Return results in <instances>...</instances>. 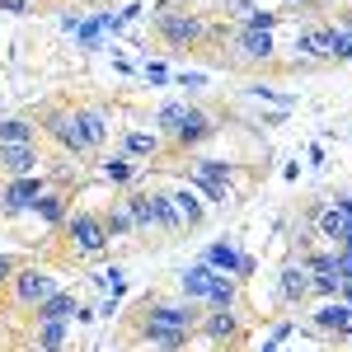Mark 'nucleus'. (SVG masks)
<instances>
[{
  "label": "nucleus",
  "mask_w": 352,
  "mask_h": 352,
  "mask_svg": "<svg viewBox=\"0 0 352 352\" xmlns=\"http://www.w3.org/2000/svg\"><path fill=\"white\" fill-rule=\"evenodd\" d=\"M151 33H155V43L169 47V52H202L207 47V33H212V19L197 14L188 0H160L151 10Z\"/></svg>",
  "instance_id": "f257e3e1"
},
{
  "label": "nucleus",
  "mask_w": 352,
  "mask_h": 352,
  "mask_svg": "<svg viewBox=\"0 0 352 352\" xmlns=\"http://www.w3.org/2000/svg\"><path fill=\"white\" fill-rule=\"evenodd\" d=\"M212 61L235 66V71H277V38H272V33H258V28L230 24L221 33Z\"/></svg>",
  "instance_id": "f03ea898"
},
{
  "label": "nucleus",
  "mask_w": 352,
  "mask_h": 352,
  "mask_svg": "<svg viewBox=\"0 0 352 352\" xmlns=\"http://www.w3.org/2000/svg\"><path fill=\"white\" fill-rule=\"evenodd\" d=\"M136 338L141 343H160L164 333H197V320H202V305H188V300H164V296H151L141 310H136Z\"/></svg>",
  "instance_id": "7ed1b4c3"
},
{
  "label": "nucleus",
  "mask_w": 352,
  "mask_h": 352,
  "mask_svg": "<svg viewBox=\"0 0 352 352\" xmlns=\"http://www.w3.org/2000/svg\"><path fill=\"white\" fill-rule=\"evenodd\" d=\"M122 197L132 207V221H136L141 240H155V244L179 240V221H174V207H169V192L164 188H132V192H122Z\"/></svg>",
  "instance_id": "20e7f679"
},
{
  "label": "nucleus",
  "mask_w": 352,
  "mask_h": 352,
  "mask_svg": "<svg viewBox=\"0 0 352 352\" xmlns=\"http://www.w3.org/2000/svg\"><path fill=\"white\" fill-rule=\"evenodd\" d=\"M61 235H66V249H71L76 263H94V258H104V254L113 249L109 230H104V217H99L94 207H71Z\"/></svg>",
  "instance_id": "39448f33"
},
{
  "label": "nucleus",
  "mask_w": 352,
  "mask_h": 352,
  "mask_svg": "<svg viewBox=\"0 0 352 352\" xmlns=\"http://www.w3.org/2000/svg\"><path fill=\"white\" fill-rule=\"evenodd\" d=\"M38 132L52 141L61 155H89L80 141V122H76V109L71 104H43L38 109Z\"/></svg>",
  "instance_id": "423d86ee"
},
{
  "label": "nucleus",
  "mask_w": 352,
  "mask_h": 352,
  "mask_svg": "<svg viewBox=\"0 0 352 352\" xmlns=\"http://www.w3.org/2000/svg\"><path fill=\"white\" fill-rule=\"evenodd\" d=\"M61 292V282H56L47 268H33V263H19L14 268V277H10V287H5V296L14 300L19 310H38L47 296H56Z\"/></svg>",
  "instance_id": "0eeeda50"
},
{
  "label": "nucleus",
  "mask_w": 352,
  "mask_h": 352,
  "mask_svg": "<svg viewBox=\"0 0 352 352\" xmlns=\"http://www.w3.org/2000/svg\"><path fill=\"white\" fill-rule=\"evenodd\" d=\"M188 184L202 192L212 207H226V202H235V169H230L226 160H207V155H202V160H192Z\"/></svg>",
  "instance_id": "6e6552de"
},
{
  "label": "nucleus",
  "mask_w": 352,
  "mask_h": 352,
  "mask_svg": "<svg viewBox=\"0 0 352 352\" xmlns=\"http://www.w3.org/2000/svg\"><path fill=\"white\" fill-rule=\"evenodd\" d=\"M333 52V19H310L296 28V61L292 71H310V66H329Z\"/></svg>",
  "instance_id": "1a4fd4ad"
},
{
  "label": "nucleus",
  "mask_w": 352,
  "mask_h": 352,
  "mask_svg": "<svg viewBox=\"0 0 352 352\" xmlns=\"http://www.w3.org/2000/svg\"><path fill=\"white\" fill-rule=\"evenodd\" d=\"M197 333L207 338V343H217V348H230L240 352L244 338H249V329L240 324V315L235 310H202V320H197Z\"/></svg>",
  "instance_id": "9d476101"
},
{
  "label": "nucleus",
  "mask_w": 352,
  "mask_h": 352,
  "mask_svg": "<svg viewBox=\"0 0 352 352\" xmlns=\"http://www.w3.org/2000/svg\"><path fill=\"white\" fill-rule=\"evenodd\" d=\"M221 132V122H217V113H207L202 104H188V113H184V127L174 132V141H169V155H179V151H197L202 141H212V136Z\"/></svg>",
  "instance_id": "9b49d317"
},
{
  "label": "nucleus",
  "mask_w": 352,
  "mask_h": 352,
  "mask_svg": "<svg viewBox=\"0 0 352 352\" xmlns=\"http://www.w3.org/2000/svg\"><path fill=\"white\" fill-rule=\"evenodd\" d=\"M169 207H174V221H179V235H197L207 226V202L192 184H179L169 188Z\"/></svg>",
  "instance_id": "f8f14e48"
},
{
  "label": "nucleus",
  "mask_w": 352,
  "mask_h": 352,
  "mask_svg": "<svg viewBox=\"0 0 352 352\" xmlns=\"http://www.w3.org/2000/svg\"><path fill=\"white\" fill-rule=\"evenodd\" d=\"M47 192V179L43 174H28V179H5L0 184V212L5 217H19V212H33V202Z\"/></svg>",
  "instance_id": "ddd939ff"
},
{
  "label": "nucleus",
  "mask_w": 352,
  "mask_h": 352,
  "mask_svg": "<svg viewBox=\"0 0 352 352\" xmlns=\"http://www.w3.org/2000/svg\"><path fill=\"white\" fill-rule=\"evenodd\" d=\"M277 300H282L287 310H300V305L310 300V272H305L300 258L282 263V272H277Z\"/></svg>",
  "instance_id": "4468645a"
},
{
  "label": "nucleus",
  "mask_w": 352,
  "mask_h": 352,
  "mask_svg": "<svg viewBox=\"0 0 352 352\" xmlns=\"http://www.w3.org/2000/svg\"><path fill=\"white\" fill-rule=\"evenodd\" d=\"M310 329L324 333V338H352V305L348 300H324L315 315H310Z\"/></svg>",
  "instance_id": "2eb2a0df"
},
{
  "label": "nucleus",
  "mask_w": 352,
  "mask_h": 352,
  "mask_svg": "<svg viewBox=\"0 0 352 352\" xmlns=\"http://www.w3.org/2000/svg\"><path fill=\"white\" fill-rule=\"evenodd\" d=\"M122 155L141 164V160L169 155V146H164V136L155 132V127H122Z\"/></svg>",
  "instance_id": "dca6fc26"
},
{
  "label": "nucleus",
  "mask_w": 352,
  "mask_h": 352,
  "mask_svg": "<svg viewBox=\"0 0 352 352\" xmlns=\"http://www.w3.org/2000/svg\"><path fill=\"white\" fill-rule=\"evenodd\" d=\"M76 122H80V141H85V151H89V155H99V151L109 146V136H113L109 113H104V109H89V104H80V109H76Z\"/></svg>",
  "instance_id": "f3484780"
},
{
  "label": "nucleus",
  "mask_w": 352,
  "mask_h": 352,
  "mask_svg": "<svg viewBox=\"0 0 352 352\" xmlns=\"http://www.w3.org/2000/svg\"><path fill=\"white\" fill-rule=\"evenodd\" d=\"M0 174H5V179L43 174V151H38V146H0Z\"/></svg>",
  "instance_id": "a211bd4d"
},
{
  "label": "nucleus",
  "mask_w": 352,
  "mask_h": 352,
  "mask_svg": "<svg viewBox=\"0 0 352 352\" xmlns=\"http://www.w3.org/2000/svg\"><path fill=\"white\" fill-rule=\"evenodd\" d=\"M202 263H207L212 272L240 277V268H244V249H240V240H212L207 249H202Z\"/></svg>",
  "instance_id": "6ab92c4d"
},
{
  "label": "nucleus",
  "mask_w": 352,
  "mask_h": 352,
  "mask_svg": "<svg viewBox=\"0 0 352 352\" xmlns=\"http://www.w3.org/2000/svg\"><path fill=\"white\" fill-rule=\"evenodd\" d=\"M212 277H217V272L207 268L202 258L188 263V268L179 272V300H188V305H207V287H212Z\"/></svg>",
  "instance_id": "aec40b11"
},
{
  "label": "nucleus",
  "mask_w": 352,
  "mask_h": 352,
  "mask_svg": "<svg viewBox=\"0 0 352 352\" xmlns=\"http://www.w3.org/2000/svg\"><path fill=\"white\" fill-rule=\"evenodd\" d=\"M43 132H38V118H28V113H10V118H0V146H38Z\"/></svg>",
  "instance_id": "412c9836"
},
{
  "label": "nucleus",
  "mask_w": 352,
  "mask_h": 352,
  "mask_svg": "<svg viewBox=\"0 0 352 352\" xmlns=\"http://www.w3.org/2000/svg\"><path fill=\"white\" fill-rule=\"evenodd\" d=\"M33 217L43 221V226H56V230H61L66 217H71V192L66 188H47L38 202H33Z\"/></svg>",
  "instance_id": "4be33fe9"
},
{
  "label": "nucleus",
  "mask_w": 352,
  "mask_h": 352,
  "mask_svg": "<svg viewBox=\"0 0 352 352\" xmlns=\"http://www.w3.org/2000/svg\"><path fill=\"white\" fill-rule=\"evenodd\" d=\"M66 348H71V324L33 320V352H66Z\"/></svg>",
  "instance_id": "5701e85b"
},
{
  "label": "nucleus",
  "mask_w": 352,
  "mask_h": 352,
  "mask_svg": "<svg viewBox=\"0 0 352 352\" xmlns=\"http://www.w3.org/2000/svg\"><path fill=\"white\" fill-rule=\"evenodd\" d=\"M315 230H320V240H329L333 249L348 240V230H352V221L333 207V202H324V207H315Z\"/></svg>",
  "instance_id": "b1692460"
},
{
  "label": "nucleus",
  "mask_w": 352,
  "mask_h": 352,
  "mask_svg": "<svg viewBox=\"0 0 352 352\" xmlns=\"http://www.w3.org/2000/svg\"><path fill=\"white\" fill-rule=\"evenodd\" d=\"M104 217V230H109V240H132L136 235V221H132V207H127V197H113L109 207L99 212Z\"/></svg>",
  "instance_id": "393cba45"
},
{
  "label": "nucleus",
  "mask_w": 352,
  "mask_h": 352,
  "mask_svg": "<svg viewBox=\"0 0 352 352\" xmlns=\"http://www.w3.org/2000/svg\"><path fill=\"white\" fill-rule=\"evenodd\" d=\"M235 305H240V277L217 272L212 287H207V305H202V310H235Z\"/></svg>",
  "instance_id": "a878e982"
},
{
  "label": "nucleus",
  "mask_w": 352,
  "mask_h": 352,
  "mask_svg": "<svg viewBox=\"0 0 352 352\" xmlns=\"http://www.w3.org/2000/svg\"><path fill=\"white\" fill-rule=\"evenodd\" d=\"M80 315V300H76V292H56V296H47L38 310H33V320H61V324H71Z\"/></svg>",
  "instance_id": "bb28decb"
},
{
  "label": "nucleus",
  "mask_w": 352,
  "mask_h": 352,
  "mask_svg": "<svg viewBox=\"0 0 352 352\" xmlns=\"http://www.w3.org/2000/svg\"><path fill=\"white\" fill-rule=\"evenodd\" d=\"M136 174H141V164H136V160H127L122 151H118V155H104V160H99V179H109L113 188H127V184H132Z\"/></svg>",
  "instance_id": "cd10ccee"
},
{
  "label": "nucleus",
  "mask_w": 352,
  "mask_h": 352,
  "mask_svg": "<svg viewBox=\"0 0 352 352\" xmlns=\"http://www.w3.org/2000/svg\"><path fill=\"white\" fill-rule=\"evenodd\" d=\"M184 113H188V104H184V99H169V104H160V109H155V122H151V127L164 136V146H169V141H174V132L184 127Z\"/></svg>",
  "instance_id": "c85d7f7f"
},
{
  "label": "nucleus",
  "mask_w": 352,
  "mask_h": 352,
  "mask_svg": "<svg viewBox=\"0 0 352 352\" xmlns=\"http://www.w3.org/2000/svg\"><path fill=\"white\" fill-rule=\"evenodd\" d=\"M338 287H343V277H338V272H310V296L333 300V296H338Z\"/></svg>",
  "instance_id": "c756f323"
},
{
  "label": "nucleus",
  "mask_w": 352,
  "mask_h": 352,
  "mask_svg": "<svg viewBox=\"0 0 352 352\" xmlns=\"http://www.w3.org/2000/svg\"><path fill=\"white\" fill-rule=\"evenodd\" d=\"M352 61V33L333 28V52H329V66H348Z\"/></svg>",
  "instance_id": "7c9ffc66"
},
{
  "label": "nucleus",
  "mask_w": 352,
  "mask_h": 352,
  "mask_svg": "<svg viewBox=\"0 0 352 352\" xmlns=\"http://www.w3.org/2000/svg\"><path fill=\"white\" fill-rule=\"evenodd\" d=\"M174 76H169V66H160V61H146V85H169Z\"/></svg>",
  "instance_id": "2f4dec72"
},
{
  "label": "nucleus",
  "mask_w": 352,
  "mask_h": 352,
  "mask_svg": "<svg viewBox=\"0 0 352 352\" xmlns=\"http://www.w3.org/2000/svg\"><path fill=\"white\" fill-rule=\"evenodd\" d=\"M0 14H14V19H24V14H33V5H28V0H0Z\"/></svg>",
  "instance_id": "473e14b6"
},
{
  "label": "nucleus",
  "mask_w": 352,
  "mask_h": 352,
  "mask_svg": "<svg viewBox=\"0 0 352 352\" xmlns=\"http://www.w3.org/2000/svg\"><path fill=\"white\" fill-rule=\"evenodd\" d=\"M14 268H19V263H14L10 254H0V296H5V287H10V277H14Z\"/></svg>",
  "instance_id": "72a5a7b5"
},
{
  "label": "nucleus",
  "mask_w": 352,
  "mask_h": 352,
  "mask_svg": "<svg viewBox=\"0 0 352 352\" xmlns=\"http://www.w3.org/2000/svg\"><path fill=\"white\" fill-rule=\"evenodd\" d=\"M221 5H226V14H235V24H240L244 14L254 10V0H221Z\"/></svg>",
  "instance_id": "f704fd0d"
},
{
  "label": "nucleus",
  "mask_w": 352,
  "mask_h": 352,
  "mask_svg": "<svg viewBox=\"0 0 352 352\" xmlns=\"http://www.w3.org/2000/svg\"><path fill=\"white\" fill-rule=\"evenodd\" d=\"M104 287H109L113 296H118V292H127V282H122V272L113 268V272H104Z\"/></svg>",
  "instance_id": "c9c22d12"
},
{
  "label": "nucleus",
  "mask_w": 352,
  "mask_h": 352,
  "mask_svg": "<svg viewBox=\"0 0 352 352\" xmlns=\"http://www.w3.org/2000/svg\"><path fill=\"white\" fill-rule=\"evenodd\" d=\"M174 80L184 85V89H202V85H207V76H188V71H179V76H174Z\"/></svg>",
  "instance_id": "e433bc0d"
},
{
  "label": "nucleus",
  "mask_w": 352,
  "mask_h": 352,
  "mask_svg": "<svg viewBox=\"0 0 352 352\" xmlns=\"http://www.w3.org/2000/svg\"><path fill=\"white\" fill-rule=\"evenodd\" d=\"M333 28H343V33H352V5H338V19H333Z\"/></svg>",
  "instance_id": "4c0bfd02"
},
{
  "label": "nucleus",
  "mask_w": 352,
  "mask_h": 352,
  "mask_svg": "<svg viewBox=\"0 0 352 352\" xmlns=\"http://www.w3.org/2000/svg\"><path fill=\"white\" fill-rule=\"evenodd\" d=\"M333 207H338V212H343V217L352 221V192H343V197H333Z\"/></svg>",
  "instance_id": "58836bf2"
},
{
  "label": "nucleus",
  "mask_w": 352,
  "mask_h": 352,
  "mask_svg": "<svg viewBox=\"0 0 352 352\" xmlns=\"http://www.w3.org/2000/svg\"><path fill=\"white\" fill-rule=\"evenodd\" d=\"M71 5H85V10H99L104 0H71Z\"/></svg>",
  "instance_id": "ea45409f"
},
{
  "label": "nucleus",
  "mask_w": 352,
  "mask_h": 352,
  "mask_svg": "<svg viewBox=\"0 0 352 352\" xmlns=\"http://www.w3.org/2000/svg\"><path fill=\"white\" fill-rule=\"evenodd\" d=\"M287 5H300V10H315V0H287Z\"/></svg>",
  "instance_id": "a19ab883"
},
{
  "label": "nucleus",
  "mask_w": 352,
  "mask_h": 352,
  "mask_svg": "<svg viewBox=\"0 0 352 352\" xmlns=\"http://www.w3.org/2000/svg\"><path fill=\"white\" fill-rule=\"evenodd\" d=\"M315 5H343V0H315Z\"/></svg>",
  "instance_id": "79ce46f5"
}]
</instances>
